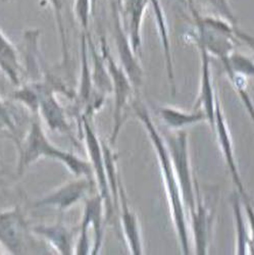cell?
Segmentation results:
<instances>
[{
	"instance_id": "obj_16",
	"label": "cell",
	"mask_w": 254,
	"mask_h": 255,
	"mask_svg": "<svg viewBox=\"0 0 254 255\" xmlns=\"http://www.w3.org/2000/svg\"><path fill=\"white\" fill-rule=\"evenodd\" d=\"M190 215H191L192 230L194 233L196 254H207L208 240L211 235V230H213L214 219L209 209L202 201V197L200 195L198 187L196 189L195 209L192 212H190Z\"/></svg>"
},
{
	"instance_id": "obj_13",
	"label": "cell",
	"mask_w": 254,
	"mask_h": 255,
	"mask_svg": "<svg viewBox=\"0 0 254 255\" xmlns=\"http://www.w3.org/2000/svg\"><path fill=\"white\" fill-rule=\"evenodd\" d=\"M31 232L46 241L58 254L75 253L74 238L78 234L77 229H70L62 222H57L51 225H37L31 228Z\"/></svg>"
},
{
	"instance_id": "obj_14",
	"label": "cell",
	"mask_w": 254,
	"mask_h": 255,
	"mask_svg": "<svg viewBox=\"0 0 254 255\" xmlns=\"http://www.w3.org/2000/svg\"><path fill=\"white\" fill-rule=\"evenodd\" d=\"M201 59V78H200V92L198 100L194 106V111L201 110L206 115L207 122L209 123L211 129L215 127V103H216V93L213 87V81H211L210 74V60L209 53L206 51L205 47L196 43Z\"/></svg>"
},
{
	"instance_id": "obj_25",
	"label": "cell",
	"mask_w": 254,
	"mask_h": 255,
	"mask_svg": "<svg viewBox=\"0 0 254 255\" xmlns=\"http://www.w3.org/2000/svg\"><path fill=\"white\" fill-rule=\"evenodd\" d=\"M205 1L216 10L220 17L228 20L233 25H236V17L232 10L229 0H205Z\"/></svg>"
},
{
	"instance_id": "obj_32",
	"label": "cell",
	"mask_w": 254,
	"mask_h": 255,
	"mask_svg": "<svg viewBox=\"0 0 254 255\" xmlns=\"http://www.w3.org/2000/svg\"><path fill=\"white\" fill-rule=\"evenodd\" d=\"M2 174V171H1V169H0V175H1Z\"/></svg>"
},
{
	"instance_id": "obj_11",
	"label": "cell",
	"mask_w": 254,
	"mask_h": 255,
	"mask_svg": "<svg viewBox=\"0 0 254 255\" xmlns=\"http://www.w3.org/2000/svg\"><path fill=\"white\" fill-rule=\"evenodd\" d=\"M214 130L217 133L218 141L221 146V149H222L223 155L225 157V160L227 162L229 171L231 173L233 183H234V185L237 187L238 193H239L240 197L242 198V201H248L250 199H249V196L246 192L245 187L243 185V182H242L240 174H239V169H238L235 154H234V148H233L230 131H229L228 125L226 123V119H225L223 111H222V106H221L218 94L216 95V103H215Z\"/></svg>"
},
{
	"instance_id": "obj_18",
	"label": "cell",
	"mask_w": 254,
	"mask_h": 255,
	"mask_svg": "<svg viewBox=\"0 0 254 255\" xmlns=\"http://www.w3.org/2000/svg\"><path fill=\"white\" fill-rule=\"evenodd\" d=\"M149 6L152 8L154 19L156 23L160 43L163 51L165 68L169 82L172 83L173 93L175 94V85H174V65H173V56H172V48H171V41H169V34L165 14L163 11V7L161 5L160 0H148Z\"/></svg>"
},
{
	"instance_id": "obj_24",
	"label": "cell",
	"mask_w": 254,
	"mask_h": 255,
	"mask_svg": "<svg viewBox=\"0 0 254 255\" xmlns=\"http://www.w3.org/2000/svg\"><path fill=\"white\" fill-rule=\"evenodd\" d=\"M74 12L82 33L88 34L90 16L93 13L91 7V0H75Z\"/></svg>"
},
{
	"instance_id": "obj_7",
	"label": "cell",
	"mask_w": 254,
	"mask_h": 255,
	"mask_svg": "<svg viewBox=\"0 0 254 255\" xmlns=\"http://www.w3.org/2000/svg\"><path fill=\"white\" fill-rule=\"evenodd\" d=\"M80 123L83 127L82 132L89 154V162L91 163L93 169V176L96 177L97 185L99 188V195L103 199L104 208L105 211H107V220L110 221L114 214V202L108 179L107 166H105L102 142L99 141L95 131L93 130L90 123V118L83 115L81 116Z\"/></svg>"
},
{
	"instance_id": "obj_20",
	"label": "cell",
	"mask_w": 254,
	"mask_h": 255,
	"mask_svg": "<svg viewBox=\"0 0 254 255\" xmlns=\"http://www.w3.org/2000/svg\"><path fill=\"white\" fill-rule=\"evenodd\" d=\"M242 204V198L239 194L232 197L233 215H234L236 227V253L240 255H245L247 253V247L250 246V239L246 231Z\"/></svg>"
},
{
	"instance_id": "obj_15",
	"label": "cell",
	"mask_w": 254,
	"mask_h": 255,
	"mask_svg": "<svg viewBox=\"0 0 254 255\" xmlns=\"http://www.w3.org/2000/svg\"><path fill=\"white\" fill-rule=\"evenodd\" d=\"M119 208L121 212V222L124 230V234L129 249L132 254L140 255L143 252L142 242L140 236V229L138 220L129 205V200L127 197L125 188L123 186L121 177L119 178Z\"/></svg>"
},
{
	"instance_id": "obj_30",
	"label": "cell",
	"mask_w": 254,
	"mask_h": 255,
	"mask_svg": "<svg viewBox=\"0 0 254 255\" xmlns=\"http://www.w3.org/2000/svg\"><path fill=\"white\" fill-rule=\"evenodd\" d=\"M100 1V0H91V7H92V11H94L95 10V8H96V5H97V3Z\"/></svg>"
},
{
	"instance_id": "obj_19",
	"label": "cell",
	"mask_w": 254,
	"mask_h": 255,
	"mask_svg": "<svg viewBox=\"0 0 254 255\" xmlns=\"http://www.w3.org/2000/svg\"><path fill=\"white\" fill-rule=\"evenodd\" d=\"M159 116L164 124L174 130H180L187 126L207 121L206 115L201 110L194 111L192 113H186L177 109L162 108L159 110Z\"/></svg>"
},
{
	"instance_id": "obj_1",
	"label": "cell",
	"mask_w": 254,
	"mask_h": 255,
	"mask_svg": "<svg viewBox=\"0 0 254 255\" xmlns=\"http://www.w3.org/2000/svg\"><path fill=\"white\" fill-rule=\"evenodd\" d=\"M133 109L135 111L137 118L144 126L146 132L149 135V138L156 152L159 161L158 163L160 167V172L162 175V179L164 181L169 210H171V216L175 225V229L177 232L182 251L184 254H190L191 253V250H190L189 244L185 205L182 199L181 191L175 174L173 162L171 156H169L165 142L162 139L161 135L158 133L156 127L154 126L153 121L149 115V112L146 110L145 106H143V104L139 101H134Z\"/></svg>"
},
{
	"instance_id": "obj_29",
	"label": "cell",
	"mask_w": 254,
	"mask_h": 255,
	"mask_svg": "<svg viewBox=\"0 0 254 255\" xmlns=\"http://www.w3.org/2000/svg\"><path fill=\"white\" fill-rule=\"evenodd\" d=\"M186 3H187V5H188V7H189V9H190V11H191L192 14L198 11L196 9V7H195V1H194V0H186Z\"/></svg>"
},
{
	"instance_id": "obj_23",
	"label": "cell",
	"mask_w": 254,
	"mask_h": 255,
	"mask_svg": "<svg viewBox=\"0 0 254 255\" xmlns=\"http://www.w3.org/2000/svg\"><path fill=\"white\" fill-rule=\"evenodd\" d=\"M0 135L9 138L16 147L22 140L17 134V126L13 113L7 102L1 98H0Z\"/></svg>"
},
{
	"instance_id": "obj_12",
	"label": "cell",
	"mask_w": 254,
	"mask_h": 255,
	"mask_svg": "<svg viewBox=\"0 0 254 255\" xmlns=\"http://www.w3.org/2000/svg\"><path fill=\"white\" fill-rule=\"evenodd\" d=\"M148 6V0H120L123 24L136 54L142 44V24Z\"/></svg>"
},
{
	"instance_id": "obj_28",
	"label": "cell",
	"mask_w": 254,
	"mask_h": 255,
	"mask_svg": "<svg viewBox=\"0 0 254 255\" xmlns=\"http://www.w3.org/2000/svg\"><path fill=\"white\" fill-rule=\"evenodd\" d=\"M235 35L237 37V39L243 41L244 43H246L253 51H254V36L239 30L238 28H235Z\"/></svg>"
},
{
	"instance_id": "obj_9",
	"label": "cell",
	"mask_w": 254,
	"mask_h": 255,
	"mask_svg": "<svg viewBox=\"0 0 254 255\" xmlns=\"http://www.w3.org/2000/svg\"><path fill=\"white\" fill-rule=\"evenodd\" d=\"M93 186V179L90 177H76L36 200L34 206L66 211L86 196Z\"/></svg>"
},
{
	"instance_id": "obj_26",
	"label": "cell",
	"mask_w": 254,
	"mask_h": 255,
	"mask_svg": "<svg viewBox=\"0 0 254 255\" xmlns=\"http://www.w3.org/2000/svg\"><path fill=\"white\" fill-rule=\"evenodd\" d=\"M235 88L238 91V93L240 95V98L243 101V104L245 105V108L248 112V115L250 116L252 122L254 123V104H253L252 100L250 99V97L248 95V92H247L246 87H245V83H242L241 85L240 84L236 85Z\"/></svg>"
},
{
	"instance_id": "obj_10",
	"label": "cell",
	"mask_w": 254,
	"mask_h": 255,
	"mask_svg": "<svg viewBox=\"0 0 254 255\" xmlns=\"http://www.w3.org/2000/svg\"><path fill=\"white\" fill-rule=\"evenodd\" d=\"M111 7L114 22L115 41L121 60V67L124 69L126 74L128 75L133 86L138 87L141 85L142 70L136 56L137 54L134 52L131 46L129 37L126 33L123 24L120 9V0H111Z\"/></svg>"
},
{
	"instance_id": "obj_3",
	"label": "cell",
	"mask_w": 254,
	"mask_h": 255,
	"mask_svg": "<svg viewBox=\"0 0 254 255\" xmlns=\"http://www.w3.org/2000/svg\"><path fill=\"white\" fill-rule=\"evenodd\" d=\"M39 96L40 116L52 132L71 136V128L67 120L66 110L59 103L55 96L56 92H61L67 96H71V92L60 80L52 75L46 74L42 80H31Z\"/></svg>"
},
{
	"instance_id": "obj_6",
	"label": "cell",
	"mask_w": 254,
	"mask_h": 255,
	"mask_svg": "<svg viewBox=\"0 0 254 255\" xmlns=\"http://www.w3.org/2000/svg\"><path fill=\"white\" fill-rule=\"evenodd\" d=\"M104 211V202L99 194L86 201L81 225L77 229L78 241L75 247L76 254L99 253L103 238Z\"/></svg>"
},
{
	"instance_id": "obj_31",
	"label": "cell",
	"mask_w": 254,
	"mask_h": 255,
	"mask_svg": "<svg viewBox=\"0 0 254 255\" xmlns=\"http://www.w3.org/2000/svg\"><path fill=\"white\" fill-rule=\"evenodd\" d=\"M0 1H1V2H8L9 0H0Z\"/></svg>"
},
{
	"instance_id": "obj_17",
	"label": "cell",
	"mask_w": 254,
	"mask_h": 255,
	"mask_svg": "<svg viewBox=\"0 0 254 255\" xmlns=\"http://www.w3.org/2000/svg\"><path fill=\"white\" fill-rule=\"evenodd\" d=\"M0 72L13 85L22 84V65L12 42L0 29Z\"/></svg>"
},
{
	"instance_id": "obj_22",
	"label": "cell",
	"mask_w": 254,
	"mask_h": 255,
	"mask_svg": "<svg viewBox=\"0 0 254 255\" xmlns=\"http://www.w3.org/2000/svg\"><path fill=\"white\" fill-rule=\"evenodd\" d=\"M228 76L238 75L243 78L254 77V61L235 50L233 51L226 60L222 61Z\"/></svg>"
},
{
	"instance_id": "obj_5",
	"label": "cell",
	"mask_w": 254,
	"mask_h": 255,
	"mask_svg": "<svg viewBox=\"0 0 254 255\" xmlns=\"http://www.w3.org/2000/svg\"><path fill=\"white\" fill-rule=\"evenodd\" d=\"M100 48L101 54L104 58L105 66H107L112 81V90L115 93L114 127L110 139V146H114L120 134L121 128L127 118L126 109L128 106L132 94L133 85L124 69L121 66L117 65V62L114 60L112 53L107 45V42H105L103 38H101Z\"/></svg>"
},
{
	"instance_id": "obj_27",
	"label": "cell",
	"mask_w": 254,
	"mask_h": 255,
	"mask_svg": "<svg viewBox=\"0 0 254 255\" xmlns=\"http://www.w3.org/2000/svg\"><path fill=\"white\" fill-rule=\"evenodd\" d=\"M243 205L245 207V212H246V217L249 225V230H250V246L253 247V253H254V207L252 206L250 200L248 201H242Z\"/></svg>"
},
{
	"instance_id": "obj_21",
	"label": "cell",
	"mask_w": 254,
	"mask_h": 255,
	"mask_svg": "<svg viewBox=\"0 0 254 255\" xmlns=\"http://www.w3.org/2000/svg\"><path fill=\"white\" fill-rule=\"evenodd\" d=\"M48 4L52 10L54 22L56 24V29L58 31L59 39H60V47H61V62L63 66L68 65L69 61V49L67 43L66 36V26L65 18H63V7H65V0H43Z\"/></svg>"
},
{
	"instance_id": "obj_8",
	"label": "cell",
	"mask_w": 254,
	"mask_h": 255,
	"mask_svg": "<svg viewBox=\"0 0 254 255\" xmlns=\"http://www.w3.org/2000/svg\"><path fill=\"white\" fill-rule=\"evenodd\" d=\"M31 228L24 210L19 206L0 212V244L11 254L27 251Z\"/></svg>"
},
{
	"instance_id": "obj_2",
	"label": "cell",
	"mask_w": 254,
	"mask_h": 255,
	"mask_svg": "<svg viewBox=\"0 0 254 255\" xmlns=\"http://www.w3.org/2000/svg\"><path fill=\"white\" fill-rule=\"evenodd\" d=\"M16 148L18 153L16 173L18 177L22 176L31 164L43 158L62 163L76 177L91 178L93 176V169L89 161L72 152L62 150L51 143L38 117H34L26 136L22 138Z\"/></svg>"
},
{
	"instance_id": "obj_4",
	"label": "cell",
	"mask_w": 254,
	"mask_h": 255,
	"mask_svg": "<svg viewBox=\"0 0 254 255\" xmlns=\"http://www.w3.org/2000/svg\"><path fill=\"white\" fill-rule=\"evenodd\" d=\"M164 140L173 162L184 205L189 209V212H192L196 205V189L198 186L193 179L190 166L187 133L178 131L174 134H167Z\"/></svg>"
}]
</instances>
